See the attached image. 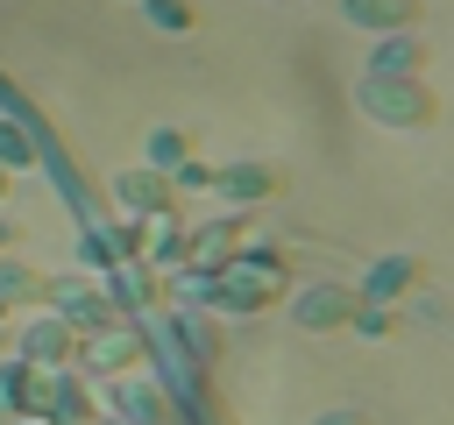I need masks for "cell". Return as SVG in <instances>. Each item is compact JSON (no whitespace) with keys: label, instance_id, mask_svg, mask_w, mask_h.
<instances>
[{"label":"cell","instance_id":"obj_1","mask_svg":"<svg viewBox=\"0 0 454 425\" xmlns=\"http://www.w3.org/2000/svg\"><path fill=\"white\" fill-rule=\"evenodd\" d=\"M362 99H369V113H376V120H411V128H419V120H433V92H426V85H411V78H397V92L376 78V85H362Z\"/></svg>","mask_w":454,"mask_h":425},{"label":"cell","instance_id":"obj_2","mask_svg":"<svg viewBox=\"0 0 454 425\" xmlns=\"http://www.w3.org/2000/svg\"><path fill=\"white\" fill-rule=\"evenodd\" d=\"M340 319H355V298L348 290H333V283H319V290H305L298 298V326H340Z\"/></svg>","mask_w":454,"mask_h":425},{"label":"cell","instance_id":"obj_3","mask_svg":"<svg viewBox=\"0 0 454 425\" xmlns=\"http://www.w3.org/2000/svg\"><path fill=\"white\" fill-rule=\"evenodd\" d=\"M348 21H369V28H397V21H419V0H348Z\"/></svg>","mask_w":454,"mask_h":425},{"label":"cell","instance_id":"obj_4","mask_svg":"<svg viewBox=\"0 0 454 425\" xmlns=\"http://www.w3.org/2000/svg\"><path fill=\"white\" fill-rule=\"evenodd\" d=\"M149 14H156V28H170V35H184V28L199 21V7H192V0H149Z\"/></svg>","mask_w":454,"mask_h":425},{"label":"cell","instance_id":"obj_5","mask_svg":"<svg viewBox=\"0 0 454 425\" xmlns=\"http://www.w3.org/2000/svg\"><path fill=\"white\" fill-rule=\"evenodd\" d=\"M376 71H419V42H383L376 50Z\"/></svg>","mask_w":454,"mask_h":425},{"label":"cell","instance_id":"obj_6","mask_svg":"<svg viewBox=\"0 0 454 425\" xmlns=\"http://www.w3.org/2000/svg\"><path fill=\"white\" fill-rule=\"evenodd\" d=\"M64 347H71L64 326H35V333H28V354H64Z\"/></svg>","mask_w":454,"mask_h":425},{"label":"cell","instance_id":"obj_7","mask_svg":"<svg viewBox=\"0 0 454 425\" xmlns=\"http://www.w3.org/2000/svg\"><path fill=\"white\" fill-rule=\"evenodd\" d=\"M0 156H7V163H35V149H28L21 128H0Z\"/></svg>","mask_w":454,"mask_h":425},{"label":"cell","instance_id":"obj_8","mask_svg":"<svg viewBox=\"0 0 454 425\" xmlns=\"http://www.w3.org/2000/svg\"><path fill=\"white\" fill-rule=\"evenodd\" d=\"M220 184H227V191H270L277 177H270V170H234V177H220Z\"/></svg>","mask_w":454,"mask_h":425},{"label":"cell","instance_id":"obj_9","mask_svg":"<svg viewBox=\"0 0 454 425\" xmlns=\"http://www.w3.org/2000/svg\"><path fill=\"white\" fill-rule=\"evenodd\" d=\"M149 156H156V163H177V156H184V135H156V149H149Z\"/></svg>","mask_w":454,"mask_h":425},{"label":"cell","instance_id":"obj_10","mask_svg":"<svg viewBox=\"0 0 454 425\" xmlns=\"http://www.w3.org/2000/svg\"><path fill=\"white\" fill-rule=\"evenodd\" d=\"M319 425H362V418H355V411H333V418H319Z\"/></svg>","mask_w":454,"mask_h":425},{"label":"cell","instance_id":"obj_11","mask_svg":"<svg viewBox=\"0 0 454 425\" xmlns=\"http://www.w3.org/2000/svg\"><path fill=\"white\" fill-rule=\"evenodd\" d=\"M7 241H14V227H7V220H0V248H7Z\"/></svg>","mask_w":454,"mask_h":425},{"label":"cell","instance_id":"obj_12","mask_svg":"<svg viewBox=\"0 0 454 425\" xmlns=\"http://www.w3.org/2000/svg\"><path fill=\"white\" fill-rule=\"evenodd\" d=\"M0 191H7V170H0Z\"/></svg>","mask_w":454,"mask_h":425},{"label":"cell","instance_id":"obj_13","mask_svg":"<svg viewBox=\"0 0 454 425\" xmlns=\"http://www.w3.org/2000/svg\"><path fill=\"white\" fill-rule=\"evenodd\" d=\"M21 425H35V418H21Z\"/></svg>","mask_w":454,"mask_h":425}]
</instances>
